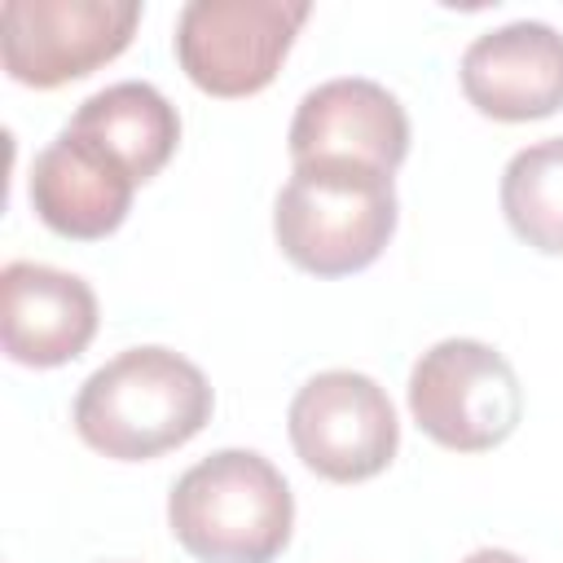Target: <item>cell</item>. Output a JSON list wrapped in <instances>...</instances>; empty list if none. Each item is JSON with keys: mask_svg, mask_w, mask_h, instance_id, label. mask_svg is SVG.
<instances>
[{"mask_svg": "<svg viewBox=\"0 0 563 563\" xmlns=\"http://www.w3.org/2000/svg\"><path fill=\"white\" fill-rule=\"evenodd\" d=\"M216 409L207 374L158 343L128 347L79 383L70 422L79 440L114 462H150L189 444Z\"/></svg>", "mask_w": 563, "mask_h": 563, "instance_id": "obj_1", "label": "cell"}, {"mask_svg": "<svg viewBox=\"0 0 563 563\" xmlns=\"http://www.w3.org/2000/svg\"><path fill=\"white\" fill-rule=\"evenodd\" d=\"M167 528L198 563H273L290 545L295 497L255 449H216L167 497Z\"/></svg>", "mask_w": 563, "mask_h": 563, "instance_id": "obj_2", "label": "cell"}, {"mask_svg": "<svg viewBox=\"0 0 563 563\" xmlns=\"http://www.w3.org/2000/svg\"><path fill=\"white\" fill-rule=\"evenodd\" d=\"M396 185L361 163H299L273 202L282 255L312 277L369 268L396 233Z\"/></svg>", "mask_w": 563, "mask_h": 563, "instance_id": "obj_3", "label": "cell"}, {"mask_svg": "<svg viewBox=\"0 0 563 563\" xmlns=\"http://www.w3.org/2000/svg\"><path fill=\"white\" fill-rule=\"evenodd\" d=\"M409 413L427 440L453 453L506 444L523 418L515 365L479 339H440L409 369Z\"/></svg>", "mask_w": 563, "mask_h": 563, "instance_id": "obj_4", "label": "cell"}, {"mask_svg": "<svg viewBox=\"0 0 563 563\" xmlns=\"http://www.w3.org/2000/svg\"><path fill=\"white\" fill-rule=\"evenodd\" d=\"M312 4L303 0H189L176 18V62L207 97L264 92Z\"/></svg>", "mask_w": 563, "mask_h": 563, "instance_id": "obj_5", "label": "cell"}, {"mask_svg": "<svg viewBox=\"0 0 563 563\" xmlns=\"http://www.w3.org/2000/svg\"><path fill=\"white\" fill-rule=\"evenodd\" d=\"M286 431L299 462L330 484L374 479L400 449V422L387 391L356 369L312 374L286 409Z\"/></svg>", "mask_w": 563, "mask_h": 563, "instance_id": "obj_6", "label": "cell"}, {"mask_svg": "<svg viewBox=\"0 0 563 563\" xmlns=\"http://www.w3.org/2000/svg\"><path fill=\"white\" fill-rule=\"evenodd\" d=\"M136 26V0H9L0 9V57L9 79L48 92L114 62Z\"/></svg>", "mask_w": 563, "mask_h": 563, "instance_id": "obj_7", "label": "cell"}, {"mask_svg": "<svg viewBox=\"0 0 563 563\" xmlns=\"http://www.w3.org/2000/svg\"><path fill=\"white\" fill-rule=\"evenodd\" d=\"M290 163H361L396 176L409 154V114L374 79L343 75L308 88L290 119Z\"/></svg>", "mask_w": 563, "mask_h": 563, "instance_id": "obj_8", "label": "cell"}, {"mask_svg": "<svg viewBox=\"0 0 563 563\" xmlns=\"http://www.w3.org/2000/svg\"><path fill=\"white\" fill-rule=\"evenodd\" d=\"M457 79L484 119H545L563 110V31L532 18L484 31L466 44Z\"/></svg>", "mask_w": 563, "mask_h": 563, "instance_id": "obj_9", "label": "cell"}, {"mask_svg": "<svg viewBox=\"0 0 563 563\" xmlns=\"http://www.w3.org/2000/svg\"><path fill=\"white\" fill-rule=\"evenodd\" d=\"M35 216L70 242H101L110 238L136 194V176L97 141L75 128H62L31 163L26 180Z\"/></svg>", "mask_w": 563, "mask_h": 563, "instance_id": "obj_10", "label": "cell"}, {"mask_svg": "<svg viewBox=\"0 0 563 563\" xmlns=\"http://www.w3.org/2000/svg\"><path fill=\"white\" fill-rule=\"evenodd\" d=\"M97 295L84 277L13 260L0 273V343L9 361L57 369L88 352L97 334Z\"/></svg>", "mask_w": 563, "mask_h": 563, "instance_id": "obj_11", "label": "cell"}, {"mask_svg": "<svg viewBox=\"0 0 563 563\" xmlns=\"http://www.w3.org/2000/svg\"><path fill=\"white\" fill-rule=\"evenodd\" d=\"M66 128H75L88 141H97L101 150H110L136 176V185L154 180L180 145L176 106L145 79H123V84L92 92L88 101H79V110L70 114Z\"/></svg>", "mask_w": 563, "mask_h": 563, "instance_id": "obj_12", "label": "cell"}, {"mask_svg": "<svg viewBox=\"0 0 563 563\" xmlns=\"http://www.w3.org/2000/svg\"><path fill=\"white\" fill-rule=\"evenodd\" d=\"M497 198L519 242L541 255H563V136L510 154Z\"/></svg>", "mask_w": 563, "mask_h": 563, "instance_id": "obj_13", "label": "cell"}, {"mask_svg": "<svg viewBox=\"0 0 563 563\" xmlns=\"http://www.w3.org/2000/svg\"><path fill=\"white\" fill-rule=\"evenodd\" d=\"M462 563H528V559H519L515 550H497V545H484V550H471Z\"/></svg>", "mask_w": 563, "mask_h": 563, "instance_id": "obj_14", "label": "cell"}]
</instances>
